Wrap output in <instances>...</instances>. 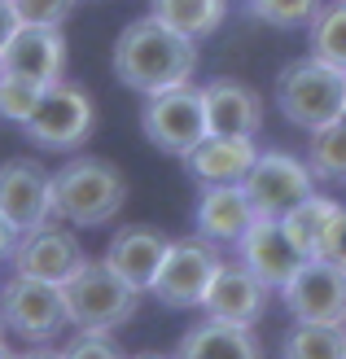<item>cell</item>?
<instances>
[{
  "instance_id": "ba28073f",
  "label": "cell",
  "mask_w": 346,
  "mask_h": 359,
  "mask_svg": "<svg viewBox=\"0 0 346 359\" xmlns=\"http://www.w3.org/2000/svg\"><path fill=\"white\" fill-rule=\"evenodd\" d=\"M241 189L259 219H285L298 202H307L316 193V175L307 167V158L289 154V149H259Z\"/></svg>"
},
{
  "instance_id": "e0dca14e",
  "label": "cell",
  "mask_w": 346,
  "mask_h": 359,
  "mask_svg": "<svg viewBox=\"0 0 346 359\" xmlns=\"http://www.w3.org/2000/svg\"><path fill=\"white\" fill-rule=\"evenodd\" d=\"M167 245L171 237L162 228H149V224H127L119 228L110 245H105V263L114 267V272L132 285V290L140 294H149V285L158 276V267H162V255H167Z\"/></svg>"
},
{
  "instance_id": "d4e9b609",
  "label": "cell",
  "mask_w": 346,
  "mask_h": 359,
  "mask_svg": "<svg viewBox=\"0 0 346 359\" xmlns=\"http://www.w3.org/2000/svg\"><path fill=\"white\" fill-rule=\"evenodd\" d=\"M312 57L329 62L333 70L346 75V0L320 5L312 18Z\"/></svg>"
},
{
  "instance_id": "4dcf8cb0",
  "label": "cell",
  "mask_w": 346,
  "mask_h": 359,
  "mask_svg": "<svg viewBox=\"0 0 346 359\" xmlns=\"http://www.w3.org/2000/svg\"><path fill=\"white\" fill-rule=\"evenodd\" d=\"M13 27H18V18H13V9L0 0V48H5V40L13 35Z\"/></svg>"
},
{
  "instance_id": "1f68e13d",
  "label": "cell",
  "mask_w": 346,
  "mask_h": 359,
  "mask_svg": "<svg viewBox=\"0 0 346 359\" xmlns=\"http://www.w3.org/2000/svg\"><path fill=\"white\" fill-rule=\"evenodd\" d=\"M18 359H62V351H48V342H44V346H31L27 355H18Z\"/></svg>"
},
{
  "instance_id": "7a4b0ae2",
  "label": "cell",
  "mask_w": 346,
  "mask_h": 359,
  "mask_svg": "<svg viewBox=\"0 0 346 359\" xmlns=\"http://www.w3.org/2000/svg\"><path fill=\"white\" fill-rule=\"evenodd\" d=\"M127 202V175L105 158H70L53 175V215L70 228H101Z\"/></svg>"
},
{
  "instance_id": "d6a6232c",
  "label": "cell",
  "mask_w": 346,
  "mask_h": 359,
  "mask_svg": "<svg viewBox=\"0 0 346 359\" xmlns=\"http://www.w3.org/2000/svg\"><path fill=\"white\" fill-rule=\"evenodd\" d=\"M0 359H18V351H9L5 342H0Z\"/></svg>"
},
{
  "instance_id": "d590c367",
  "label": "cell",
  "mask_w": 346,
  "mask_h": 359,
  "mask_svg": "<svg viewBox=\"0 0 346 359\" xmlns=\"http://www.w3.org/2000/svg\"><path fill=\"white\" fill-rule=\"evenodd\" d=\"M0 75H5V70H0Z\"/></svg>"
},
{
  "instance_id": "f546056e",
  "label": "cell",
  "mask_w": 346,
  "mask_h": 359,
  "mask_svg": "<svg viewBox=\"0 0 346 359\" xmlns=\"http://www.w3.org/2000/svg\"><path fill=\"white\" fill-rule=\"evenodd\" d=\"M13 241H18V228L5 219V215H0V263L9 259V250H13Z\"/></svg>"
},
{
  "instance_id": "7c38bea8",
  "label": "cell",
  "mask_w": 346,
  "mask_h": 359,
  "mask_svg": "<svg viewBox=\"0 0 346 359\" xmlns=\"http://www.w3.org/2000/svg\"><path fill=\"white\" fill-rule=\"evenodd\" d=\"M0 70L5 75H22L40 88L66 79V35H62V27L18 22L13 35L5 40V48H0Z\"/></svg>"
},
{
  "instance_id": "3957f363",
  "label": "cell",
  "mask_w": 346,
  "mask_h": 359,
  "mask_svg": "<svg viewBox=\"0 0 346 359\" xmlns=\"http://www.w3.org/2000/svg\"><path fill=\"white\" fill-rule=\"evenodd\" d=\"M277 105L294 128L316 132L346 114V75L320 57H298L277 75Z\"/></svg>"
},
{
  "instance_id": "603a6c76",
  "label": "cell",
  "mask_w": 346,
  "mask_h": 359,
  "mask_svg": "<svg viewBox=\"0 0 346 359\" xmlns=\"http://www.w3.org/2000/svg\"><path fill=\"white\" fill-rule=\"evenodd\" d=\"M307 167L320 184H346V114L324 123L312 132V145H307Z\"/></svg>"
},
{
  "instance_id": "f1b7e54d",
  "label": "cell",
  "mask_w": 346,
  "mask_h": 359,
  "mask_svg": "<svg viewBox=\"0 0 346 359\" xmlns=\"http://www.w3.org/2000/svg\"><path fill=\"white\" fill-rule=\"evenodd\" d=\"M62 359H127V355L105 329H79V337H70L62 346Z\"/></svg>"
},
{
  "instance_id": "8992f818",
  "label": "cell",
  "mask_w": 346,
  "mask_h": 359,
  "mask_svg": "<svg viewBox=\"0 0 346 359\" xmlns=\"http://www.w3.org/2000/svg\"><path fill=\"white\" fill-rule=\"evenodd\" d=\"M0 320L5 329L27 337L31 346H44L53 337H62L70 325V311H66V290L62 285H48V280H35L13 272L5 285H0Z\"/></svg>"
},
{
  "instance_id": "836d02e7",
  "label": "cell",
  "mask_w": 346,
  "mask_h": 359,
  "mask_svg": "<svg viewBox=\"0 0 346 359\" xmlns=\"http://www.w3.org/2000/svg\"><path fill=\"white\" fill-rule=\"evenodd\" d=\"M132 359H175V355H132Z\"/></svg>"
},
{
  "instance_id": "52a82bcc",
  "label": "cell",
  "mask_w": 346,
  "mask_h": 359,
  "mask_svg": "<svg viewBox=\"0 0 346 359\" xmlns=\"http://www.w3.org/2000/svg\"><path fill=\"white\" fill-rule=\"evenodd\" d=\"M140 132L145 140L167 154V158H185L197 140H202L206 128V105H202V88L193 83H175V88H162V93L145 97V110H140Z\"/></svg>"
},
{
  "instance_id": "484cf974",
  "label": "cell",
  "mask_w": 346,
  "mask_h": 359,
  "mask_svg": "<svg viewBox=\"0 0 346 359\" xmlns=\"http://www.w3.org/2000/svg\"><path fill=\"white\" fill-rule=\"evenodd\" d=\"M324 5V0H246V13L254 18V22L263 27H312L316 9Z\"/></svg>"
},
{
  "instance_id": "4316f807",
  "label": "cell",
  "mask_w": 346,
  "mask_h": 359,
  "mask_svg": "<svg viewBox=\"0 0 346 359\" xmlns=\"http://www.w3.org/2000/svg\"><path fill=\"white\" fill-rule=\"evenodd\" d=\"M40 93L44 88L22 79V75H0V118L22 128V123L31 118V110H35V101H40Z\"/></svg>"
},
{
  "instance_id": "e575fe53",
  "label": "cell",
  "mask_w": 346,
  "mask_h": 359,
  "mask_svg": "<svg viewBox=\"0 0 346 359\" xmlns=\"http://www.w3.org/2000/svg\"><path fill=\"white\" fill-rule=\"evenodd\" d=\"M5 333H9V329H5V320H0V342H5Z\"/></svg>"
},
{
  "instance_id": "30bf717a",
  "label": "cell",
  "mask_w": 346,
  "mask_h": 359,
  "mask_svg": "<svg viewBox=\"0 0 346 359\" xmlns=\"http://www.w3.org/2000/svg\"><path fill=\"white\" fill-rule=\"evenodd\" d=\"M9 263L13 272L35 276V280H48V285H66L70 276L88 263L79 237L70 232L66 224H40L31 232H18V241L9 250Z\"/></svg>"
},
{
  "instance_id": "d6986e66",
  "label": "cell",
  "mask_w": 346,
  "mask_h": 359,
  "mask_svg": "<svg viewBox=\"0 0 346 359\" xmlns=\"http://www.w3.org/2000/svg\"><path fill=\"white\" fill-rule=\"evenodd\" d=\"M206 128L220 136H254L263 128V101L241 79H211L202 88Z\"/></svg>"
},
{
  "instance_id": "ac0fdd59",
  "label": "cell",
  "mask_w": 346,
  "mask_h": 359,
  "mask_svg": "<svg viewBox=\"0 0 346 359\" xmlns=\"http://www.w3.org/2000/svg\"><path fill=\"white\" fill-rule=\"evenodd\" d=\"M254 219L259 215H254L241 184H206L202 202H197V215H193L197 237L211 241V245H237Z\"/></svg>"
},
{
  "instance_id": "4fadbf2b",
  "label": "cell",
  "mask_w": 346,
  "mask_h": 359,
  "mask_svg": "<svg viewBox=\"0 0 346 359\" xmlns=\"http://www.w3.org/2000/svg\"><path fill=\"white\" fill-rule=\"evenodd\" d=\"M237 259H241L272 294H281L289 285V276L302 267L307 255L298 250V241L289 237V228L281 219H254L241 232V241H237Z\"/></svg>"
},
{
  "instance_id": "5bb4252c",
  "label": "cell",
  "mask_w": 346,
  "mask_h": 359,
  "mask_svg": "<svg viewBox=\"0 0 346 359\" xmlns=\"http://www.w3.org/2000/svg\"><path fill=\"white\" fill-rule=\"evenodd\" d=\"M0 215L18 232L48 224L53 219V175L40 163H31V158L0 163Z\"/></svg>"
},
{
  "instance_id": "83f0119b",
  "label": "cell",
  "mask_w": 346,
  "mask_h": 359,
  "mask_svg": "<svg viewBox=\"0 0 346 359\" xmlns=\"http://www.w3.org/2000/svg\"><path fill=\"white\" fill-rule=\"evenodd\" d=\"M5 5L27 27H62L70 9H75V0H5Z\"/></svg>"
},
{
  "instance_id": "ffe728a7",
  "label": "cell",
  "mask_w": 346,
  "mask_h": 359,
  "mask_svg": "<svg viewBox=\"0 0 346 359\" xmlns=\"http://www.w3.org/2000/svg\"><path fill=\"white\" fill-rule=\"evenodd\" d=\"M175 359H263V346L254 337V325H228L206 316L180 337Z\"/></svg>"
},
{
  "instance_id": "6da1fadb",
  "label": "cell",
  "mask_w": 346,
  "mask_h": 359,
  "mask_svg": "<svg viewBox=\"0 0 346 359\" xmlns=\"http://www.w3.org/2000/svg\"><path fill=\"white\" fill-rule=\"evenodd\" d=\"M114 79L123 88H132L140 97H154L162 88H175V83H189L193 70H197V40L171 31L167 22L158 18H136L127 22L114 40Z\"/></svg>"
},
{
  "instance_id": "7402d4cb",
  "label": "cell",
  "mask_w": 346,
  "mask_h": 359,
  "mask_svg": "<svg viewBox=\"0 0 346 359\" xmlns=\"http://www.w3.org/2000/svg\"><path fill=\"white\" fill-rule=\"evenodd\" d=\"M281 359H346V325L294 320V329L281 337Z\"/></svg>"
},
{
  "instance_id": "44dd1931",
  "label": "cell",
  "mask_w": 346,
  "mask_h": 359,
  "mask_svg": "<svg viewBox=\"0 0 346 359\" xmlns=\"http://www.w3.org/2000/svg\"><path fill=\"white\" fill-rule=\"evenodd\" d=\"M149 13L189 40H206L224 27L228 0H149Z\"/></svg>"
},
{
  "instance_id": "9c48e42d",
  "label": "cell",
  "mask_w": 346,
  "mask_h": 359,
  "mask_svg": "<svg viewBox=\"0 0 346 359\" xmlns=\"http://www.w3.org/2000/svg\"><path fill=\"white\" fill-rule=\"evenodd\" d=\"M220 255L215 245L202 241V237H185V241H171L167 255H162V267L149 285V294L162 302V307H202V298L211 290V276L220 272Z\"/></svg>"
},
{
  "instance_id": "277c9868",
  "label": "cell",
  "mask_w": 346,
  "mask_h": 359,
  "mask_svg": "<svg viewBox=\"0 0 346 359\" xmlns=\"http://www.w3.org/2000/svg\"><path fill=\"white\" fill-rule=\"evenodd\" d=\"M62 290H66V311L75 329L114 333L123 325H132V316L140 307V290H132L105 259H88Z\"/></svg>"
},
{
  "instance_id": "cb8c5ba5",
  "label": "cell",
  "mask_w": 346,
  "mask_h": 359,
  "mask_svg": "<svg viewBox=\"0 0 346 359\" xmlns=\"http://www.w3.org/2000/svg\"><path fill=\"white\" fill-rule=\"evenodd\" d=\"M338 202H333V197H307V202H298L294 210H289L285 215V228H289V237H294L298 241V250H302V255L307 259H312L316 255V250H320V241H324V232H329V224L338 219Z\"/></svg>"
},
{
  "instance_id": "5b68a950",
  "label": "cell",
  "mask_w": 346,
  "mask_h": 359,
  "mask_svg": "<svg viewBox=\"0 0 346 359\" xmlns=\"http://www.w3.org/2000/svg\"><path fill=\"white\" fill-rule=\"evenodd\" d=\"M93 128H97L93 97H88L79 83H66V79L48 83L44 93H40V101H35L31 118L22 123L27 140H31V145H40V149H48V154L79 149L84 140L93 136Z\"/></svg>"
},
{
  "instance_id": "2e32d148",
  "label": "cell",
  "mask_w": 346,
  "mask_h": 359,
  "mask_svg": "<svg viewBox=\"0 0 346 359\" xmlns=\"http://www.w3.org/2000/svg\"><path fill=\"white\" fill-rule=\"evenodd\" d=\"M254 158H259L254 136H220V132H206L185 158H180V163H185V171L206 189V184H241L246 171L254 167Z\"/></svg>"
},
{
  "instance_id": "9a60e30c",
  "label": "cell",
  "mask_w": 346,
  "mask_h": 359,
  "mask_svg": "<svg viewBox=\"0 0 346 359\" xmlns=\"http://www.w3.org/2000/svg\"><path fill=\"white\" fill-rule=\"evenodd\" d=\"M267 285L250 272L241 259H224L220 272L211 276V290L202 298V311L228 325H259L267 311Z\"/></svg>"
},
{
  "instance_id": "8fae6325",
  "label": "cell",
  "mask_w": 346,
  "mask_h": 359,
  "mask_svg": "<svg viewBox=\"0 0 346 359\" xmlns=\"http://www.w3.org/2000/svg\"><path fill=\"white\" fill-rule=\"evenodd\" d=\"M281 302L294 320L312 325H346V267L329 259H302V267L281 290Z\"/></svg>"
}]
</instances>
